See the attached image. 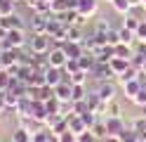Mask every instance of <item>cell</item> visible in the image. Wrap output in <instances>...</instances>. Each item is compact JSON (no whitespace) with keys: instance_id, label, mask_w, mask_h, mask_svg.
I'll return each instance as SVG.
<instances>
[{"instance_id":"obj_5","label":"cell","mask_w":146,"mask_h":142,"mask_svg":"<svg viewBox=\"0 0 146 142\" xmlns=\"http://www.w3.org/2000/svg\"><path fill=\"white\" fill-rule=\"evenodd\" d=\"M90 76H94L97 81H113L115 78V73L111 71V66H108V62H97L94 64V69Z\"/></svg>"},{"instance_id":"obj_13","label":"cell","mask_w":146,"mask_h":142,"mask_svg":"<svg viewBox=\"0 0 146 142\" xmlns=\"http://www.w3.org/2000/svg\"><path fill=\"white\" fill-rule=\"evenodd\" d=\"M66 121H68V130H71V133H76V135H80V133L90 130V128L85 126V123H83V118L78 116V114H71V116H68Z\"/></svg>"},{"instance_id":"obj_4","label":"cell","mask_w":146,"mask_h":142,"mask_svg":"<svg viewBox=\"0 0 146 142\" xmlns=\"http://www.w3.org/2000/svg\"><path fill=\"white\" fill-rule=\"evenodd\" d=\"M66 62H68V57H66V52H64L61 45H54L52 50L47 52V64L54 66V69H64V66H66Z\"/></svg>"},{"instance_id":"obj_31","label":"cell","mask_w":146,"mask_h":142,"mask_svg":"<svg viewBox=\"0 0 146 142\" xmlns=\"http://www.w3.org/2000/svg\"><path fill=\"white\" fill-rule=\"evenodd\" d=\"M14 0H3L0 3V17H10V14H14Z\"/></svg>"},{"instance_id":"obj_3","label":"cell","mask_w":146,"mask_h":142,"mask_svg":"<svg viewBox=\"0 0 146 142\" xmlns=\"http://www.w3.org/2000/svg\"><path fill=\"white\" fill-rule=\"evenodd\" d=\"M94 92H97L104 102H111V100L118 97V88H115V83H113V81H97Z\"/></svg>"},{"instance_id":"obj_44","label":"cell","mask_w":146,"mask_h":142,"mask_svg":"<svg viewBox=\"0 0 146 142\" xmlns=\"http://www.w3.org/2000/svg\"><path fill=\"white\" fill-rule=\"evenodd\" d=\"M104 142H120V137H118V135H108Z\"/></svg>"},{"instance_id":"obj_1","label":"cell","mask_w":146,"mask_h":142,"mask_svg":"<svg viewBox=\"0 0 146 142\" xmlns=\"http://www.w3.org/2000/svg\"><path fill=\"white\" fill-rule=\"evenodd\" d=\"M50 43H52V38L47 33H31V52L33 55H47L52 50Z\"/></svg>"},{"instance_id":"obj_54","label":"cell","mask_w":146,"mask_h":142,"mask_svg":"<svg viewBox=\"0 0 146 142\" xmlns=\"http://www.w3.org/2000/svg\"><path fill=\"white\" fill-rule=\"evenodd\" d=\"M144 19H146V12H144Z\"/></svg>"},{"instance_id":"obj_22","label":"cell","mask_w":146,"mask_h":142,"mask_svg":"<svg viewBox=\"0 0 146 142\" xmlns=\"http://www.w3.org/2000/svg\"><path fill=\"white\" fill-rule=\"evenodd\" d=\"M87 78H90V73H87V71H83V69H78L76 73L66 76V81H71V85H85V83H87Z\"/></svg>"},{"instance_id":"obj_35","label":"cell","mask_w":146,"mask_h":142,"mask_svg":"<svg viewBox=\"0 0 146 142\" xmlns=\"http://www.w3.org/2000/svg\"><path fill=\"white\" fill-rule=\"evenodd\" d=\"M132 102L137 104V107H144V109H146V85L139 88V92H137V97H134Z\"/></svg>"},{"instance_id":"obj_24","label":"cell","mask_w":146,"mask_h":142,"mask_svg":"<svg viewBox=\"0 0 146 142\" xmlns=\"http://www.w3.org/2000/svg\"><path fill=\"white\" fill-rule=\"evenodd\" d=\"M115 57L132 59V57H134V47H132V45H123V43H118V45H115Z\"/></svg>"},{"instance_id":"obj_50","label":"cell","mask_w":146,"mask_h":142,"mask_svg":"<svg viewBox=\"0 0 146 142\" xmlns=\"http://www.w3.org/2000/svg\"><path fill=\"white\" fill-rule=\"evenodd\" d=\"M141 5H146V0H141Z\"/></svg>"},{"instance_id":"obj_8","label":"cell","mask_w":146,"mask_h":142,"mask_svg":"<svg viewBox=\"0 0 146 142\" xmlns=\"http://www.w3.org/2000/svg\"><path fill=\"white\" fill-rule=\"evenodd\" d=\"M61 47H64V52H66V57H68V59H76V62H78L80 57L85 55V47H83V43H71V40H66Z\"/></svg>"},{"instance_id":"obj_34","label":"cell","mask_w":146,"mask_h":142,"mask_svg":"<svg viewBox=\"0 0 146 142\" xmlns=\"http://www.w3.org/2000/svg\"><path fill=\"white\" fill-rule=\"evenodd\" d=\"M80 118H83V123H85L87 128H92L94 123H97V118H99V116H97L94 111H85V114H80Z\"/></svg>"},{"instance_id":"obj_49","label":"cell","mask_w":146,"mask_h":142,"mask_svg":"<svg viewBox=\"0 0 146 142\" xmlns=\"http://www.w3.org/2000/svg\"><path fill=\"white\" fill-rule=\"evenodd\" d=\"M14 3H26V0H14Z\"/></svg>"},{"instance_id":"obj_25","label":"cell","mask_w":146,"mask_h":142,"mask_svg":"<svg viewBox=\"0 0 146 142\" xmlns=\"http://www.w3.org/2000/svg\"><path fill=\"white\" fill-rule=\"evenodd\" d=\"M120 114H123V104L118 102V97L106 102V116H120Z\"/></svg>"},{"instance_id":"obj_30","label":"cell","mask_w":146,"mask_h":142,"mask_svg":"<svg viewBox=\"0 0 146 142\" xmlns=\"http://www.w3.org/2000/svg\"><path fill=\"white\" fill-rule=\"evenodd\" d=\"M118 137H120V142H137V140H139V133H137L134 128H130V126H127V128H125Z\"/></svg>"},{"instance_id":"obj_42","label":"cell","mask_w":146,"mask_h":142,"mask_svg":"<svg viewBox=\"0 0 146 142\" xmlns=\"http://www.w3.org/2000/svg\"><path fill=\"white\" fill-rule=\"evenodd\" d=\"M7 111V104H5V92H0V116H5Z\"/></svg>"},{"instance_id":"obj_41","label":"cell","mask_w":146,"mask_h":142,"mask_svg":"<svg viewBox=\"0 0 146 142\" xmlns=\"http://www.w3.org/2000/svg\"><path fill=\"white\" fill-rule=\"evenodd\" d=\"M137 40H146V19H141L139 28H137Z\"/></svg>"},{"instance_id":"obj_36","label":"cell","mask_w":146,"mask_h":142,"mask_svg":"<svg viewBox=\"0 0 146 142\" xmlns=\"http://www.w3.org/2000/svg\"><path fill=\"white\" fill-rule=\"evenodd\" d=\"M85 111H92V109L87 107V100H80V102H73V114H78V116H80V114H85Z\"/></svg>"},{"instance_id":"obj_11","label":"cell","mask_w":146,"mask_h":142,"mask_svg":"<svg viewBox=\"0 0 146 142\" xmlns=\"http://www.w3.org/2000/svg\"><path fill=\"white\" fill-rule=\"evenodd\" d=\"M71 90H73L71 81H61L57 88H54V97H57L59 102H71Z\"/></svg>"},{"instance_id":"obj_55","label":"cell","mask_w":146,"mask_h":142,"mask_svg":"<svg viewBox=\"0 0 146 142\" xmlns=\"http://www.w3.org/2000/svg\"><path fill=\"white\" fill-rule=\"evenodd\" d=\"M0 3H3V0H0Z\"/></svg>"},{"instance_id":"obj_27","label":"cell","mask_w":146,"mask_h":142,"mask_svg":"<svg viewBox=\"0 0 146 142\" xmlns=\"http://www.w3.org/2000/svg\"><path fill=\"white\" fill-rule=\"evenodd\" d=\"M87 97V85H73L71 90V102H80Z\"/></svg>"},{"instance_id":"obj_16","label":"cell","mask_w":146,"mask_h":142,"mask_svg":"<svg viewBox=\"0 0 146 142\" xmlns=\"http://www.w3.org/2000/svg\"><path fill=\"white\" fill-rule=\"evenodd\" d=\"M0 24H3L7 31L12 28H24V22L19 19V14H10V17H0Z\"/></svg>"},{"instance_id":"obj_56","label":"cell","mask_w":146,"mask_h":142,"mask_svg":"<svg viewBox=\"0 0 146 142\" xmlns=\"http://www.w3.org/2000/svg\"><path fill=\"white\" fill-rule=\"evenodd\" d=\"M144 85H146V83H144Z\"/></svg>"},{"instance_id":"obj_40","label":"cell","mask_w":146,"mask_h":142,"mask_svg":"<svg viewBox=\"0 0 146 142\" xmlns=\"http://www.w3.org/2000/svg\"><path fill=\"white\" fill-rule=\"evenodd\" d=\"M78 142H99V140L94 137L92 130H85V133H80V135H78Z\"/></svg>"},{"instance_id":"obj_28","label":"cell","mask_w":146,"mask_h":142,"mask_svg":"<svg viewBox=\"0 0 146 142\" xmlns=\"http://www.w3.org/2000/svg\"><path fill=\"white\" fill-rule=\"evenodd\" d=\"M139 24H141V19L134 17V14H125V19H123V26L130 28V31H134V33H137V28H139Z\"/></svg>"},{"instance_id":"obj_29","label":"cell","mask_w":146,"mask_h":142,"mask_svg":"<svg viewBox=\"0 0 146 142\" xmlns=\"http://www.w3.org/2000/svg\"><path fill=\"white\" fill-rule=\"evenodd\" d=\"M99 45H102V43L97 40V36H94V33H90V36H85V38H83V47H85L87 52H94Z\"/></svg>"},{"instance_id":"obj_15","label":"cell","mask_w":146,"mask_h":142,"mask_svg":"<svg viewBox=\"0 0 146 142\" xmlns=\"http://www.w3.org/2000/svg\"><path fill=\"white\" fill-rule=\"evenodd\" d=\"M94 64H97V57H94L92 52H87V50H85V55H83V57L78 59V66H80L83 71H87V73H92Z\"/></svg>"},{"instance_id":"obj_53","label":"cell","mask_w":146,"mask_h":142,"mask_svg":"<svg viewBox=\"0 0 146 142\" xmlns=\"http://www.w3.org/2000/svg\"><path fill=\"white\" fill-rule=\"evenodd\" d=\"M144 118H146V111H144Z\"/></svg>"},{"instance_id":"obj_51","label":"cell","mask_w":146,"mask_h":142,"mask_svg":"<svg viewBox=\"0 0 146 142\" xmlns=\"http://www.w3.org/2000/svg\"><path fill=\"white\" fill-rule=\"evenodd\" d=\"M106 3H113V0H106Z\"/></svg>"},{"instance_id":"obj_17","label":"cell","mask_w":146,"mask_h":142,"mask_svg":"<svg viewBox=\"0 0 146 142\" xmlns=\"http://www.w3.org/2000/svg\"><path fill=\"white\" fill-rule=\"evenodd\" d=\"M33 140V133L29 130V128H14L12 130V142H31Z\"/></svg>"},{"instance_id":"obj_23","label":"cell","mask_w":146,"mask_h":142,"mask_svg":"<svg viewBox=\"0 0 146 142\" xmlns=\"http://www.w3.org/2000/svg\"><path fill=\"white\" fill-rule=\"evenodd\" d=\"M111 5H113L115 12H118V14H123V17L132 12V3H130V0H113Z\"/></svg>"},{"instance_id":"obj_46","label":"cell","mask_w":146,"mask_h":142,"mask_svg":"<svg viewBox=\"0 0 146 142\" xmlns=\"http://www.w3.org/2000/svg\"><path fill=\"white\" fill-rule=\"evenodd\" d=\"M5 52V45H3V40H0V55H3Z\"/></svg>"},{"instance_id":"obj_20","label":"cell","mask_w":146,"mask_h":142,"mask_svg":"<svg viewBox=\"0 0 146 142\" xmlns=\"http://www.w3.org/2000/svg\"><path fill=\"white\" fill-rule=\"evenodd\" d=\"M90 130L94 133V137H97V140H106V137H108V130H106V121H104L102 116L97 118V123H94V126L90 128Z\"/></svg>"},{"instance_id":"obj_14","label":"cell","mask_w":146,"mask_h":142,"mask_svg":"<svg viewBox=\"0 0 146 142\" xmlns=\"http://www.w3.org/2000/svg\"><path fill=\"white\" fill-rule=\"evenodd\" d=\"M108 66H111V71H113L115 76H120V73H125L127 69H130V59H123V57H113V59L108 62Z\"/></svg>"},{"instance_id":"obj_48","label":"cell","mask_w":146,"mask_h":142,"mask_svg":"<svg viewBox=\"0 0 146 142\" xmlns=\"http://www.w3.org/2000/svg\"><path fill=\"white\" fill-rule=\"evenodd\" d=\"M141 71H144V73H146V62H144V69H141Z\"/></svg>"},{"instance_id":"obj_6","label":"cell","mask_w":146,"mask_h":142,"mask_svg":"<svg viewBox=\"0 0 146 142\" xmlns=\"http://www.w3.org/2000/svg\"><path fill=\"white\" fill-rule=\"evenodd\" d=\"M104 121H106V130H108V135H120V133L127 128L123 116H104Z\"/></svg>"},{"instance_id":"obj_9","label":"cell","mask_w":146,"mask_h":142,"mask_svg":"<svg viewBox=\"0 0 146 142\" xmlns=\"http://www.w3.org/2000/svg\"><path fill=\"white\" fill-rule=\"evenodd\" d=\"M45 81H47L50 88H57L61 81H66V73H64V69H54V66H50V69L45 71Z\"/></svg>"},{"instance_id":"obj_32","label":"cell","mask_w":146,"mask_h":142,"mask_svg":"<svg viewBox=\"0 0 146 142\" xmlns=\"http://www.w3.org/2000/svg\"><path fill=\"white\" fill-rule=\"evenodd\" d=\"M130 128H134L139 135H146V118H144V116H137V118L130 123Z\"/></svg>"},{"instance_id":"obj_21","label":"cell","mask_w":146,"mask_h":142,"mask_svg":"<svg viewBox=\"0 0 146 142\" xmlns=\"http://www.w3.org/2000/svg\"><path fill=\"white\" fill-rule=\"evenodd\" d=\"M83 26H66V40L71 43H83Z\"/></svg>"},{"instance_id":"obj_38","label":"cell","mask_w":146,"mask_h":142,"mask_svg":"<svg viewBox=\"0 0 146 142\" xmlns=\"http://www.w3.org/2000/svg\"><path fill=\"white\" fill-rule=\"evenodd\" d=\"M134 55H139L141 59L146 62V40H137L134 43Z\"/></svg>"},{"instance_id":"obj_2","label":"cell","mask_w":146,"mask_h":142,"mask_svg":"<svg viewBox=\"0 0 146 142\" xmlns=\"http://www.w3.org/2000/svg\"><path fill=\"white\" fill-rule=\"evenodd\" d=\"M5 47H12V50H21L26 45V36H24V28H12V31H7L5 40H3Z\"/></svg>"},{"instance_id":"obj_18","label":"cell","mask_w":146,"mask_h":142,"mask_svg":"<svg viewBox=\"0 0 146 142\" xmlns=\"http://www.w3.org/2000/svg\"><path fill=\"white\" fill-rule=\"evenodd\" d=\"M141 85H144L141 81H130V83H125V85H123V92H125V97L132 102V100L137 97V92H139V88H141Z\"/></svg>"},{"instance_id":"obj_12","label":"cell","mask_w":146,"mask_h":142,"mask_svg":"<svg viewBox=\"0 0 146 142\" xmlns=\"http://www.w3.org/2000/svg\"><path fill=\"white\" fill-rule=\"evenodd\" d=\"M92 55L97 57V62H111L113 57H115V47L113 45H99Z\"/></svg>"},{"instance_id":"obj_26","label":"cell","mask_w":146,"mask_h":142,"mask_svg":"<svg viewBox=\"0 0 146 142\" xmlns=\"http://www.w3.org/2000/svg\"><path fill=\"white\" fill-rule=\"evenodd\" d=\"M66 9H68V0H52V3H50V12L57 14V17L64 14Z\"/></svg>"},{"instance_id":"obj_37","label":"cell","mask_w":146,"mask_h":142,"mask_svg":"<svg viewBox=\"0 0 146 142\" xmlns=\"http://www.w3.org/2000/svg\"><path fill=\"white\" fill-rule=\"evenodd\" d=\"M47 135H50V128H45V130H33V140H31V142H47Z\"/></svg>"},{"instance_id":"obj_39","label":"cell","mask_w":146,"mask_h":142,"mask_svg":"<svg viewBox=\"0 0 146 142\" xmlns=\"http://www.w3.org/2000/svg\"><path fill=\"white\" fill-rule=\"evenodd\" d=\"M59 142H78V135H76V133H71V130H64L61 135H59Z\"/></svg>"},{"instance_id":"obj_52","label":"cell","mask_w":146,"mask_h":142,"mask_svg":"<svg viewBox=\"0 0 146 142\" xmlns=\"http://www.w3.org/2000/svg\"><path fill=\"white\" fill-rule=\"evenodd\" d=\"M144 12H146V5H144Z\"/></svg>"},{"instance_id":"obj_43","label":"cell","mask_w":146,"mask_h":142,"mask_svg":"<svg viewBox=\"0 0 146 142\" xmlns=\"http://www.w3.org/2000/svg\"><path fill=\"white\" fill-rule=\"evenodd\" d=\"M47 142H59V135H57V133H52V130H50V135H47Z\"/></svg>"},{"instance_id":"obj_19","label":"cell","mask_w":146,"mask_h":142,"mask_svg":"<svg viewBox=\"0 0 146 142\" xmlns=\"http://www.w3.org/2000/svg\"><path fill=\"white\" fill-rule=\"evenodd\" d=\"M118 38H120V43H123V45H132V47H134L137 33L130 31V28H125V26H120V28H118Z\"/></svg>"},{"instance_id":"obj_33","label":"cell","mask_w":146,"mask_h":142,"mask_svg":"<svg viewBox=\"0 0 146 142\" xmlns=\"http://www.w3.org/2000/svg\"><path fill=\"white\" fill-rule=\"evenodd\" d=\"M10 83H12L10 71H7V69H3V71H0V92H5L7 88H10Z\"/></svg>"},{"instance_id":"obj_47","label":"cell","mask_w":146,"mask_h":142,"mask_svg":"<svg viewBox=\"0 0 146 142\" xmlns=\"http://www.w3.org/2000/svg\"><path fill=\"white\" fill-rule=\"evenodd\" d=\"M3 69H5V64H3V59H0V71H3Z\"/></svg>"},{"instance_id":"obj_10","label":"cell","mask_w":146,"mask_h":142,"mask_svg":"<svg viewBox=\"0 0 146 142\" xmlns=\"http://www.w3.org/2000/svg\"><path fill=\"white\" fill-rule=\"evenodd\" d=\"M50 14H33L31 17V33H47Z\"/></svg>"},{"instance_id":"obj_45","label":"cell","mask_w":146,"mask_h":142,"mask_svg":"<svg viewBox=\"0 0 146 142\" xmlns=\"http://www.w3.org/2000/svg\"><path fill=\"white\" fill-rule=\"evenodd\" d=\"M5 36H7V28H5L3 24H0V40H5Z\"/></svg>"},{"instance_id":"obj_57","label":"cell","mask_w":146,"mask_h":142,"mask_svg":"<svg viewBox=\"0 0 146 142\" xmlns=\"http://www.w3.org/2000/svg\"><path fill=\"white\" fill-rule=\"evenodd\" d=\"M10 142H12V140H10Z\"/></svg>"},{"instance_id":"obj_7","label":"cell","mask_w":146,"mask_h":142,"mask_svg":"<svg viewBox=\"0 0 146 142\" xmlns=\"http://www.w3.org/2000/svg\"><path fill=\"white\" fill-rule=\"evenodd\" d=\"M99 9V0H78V14H83L85 19L94 17Z\"/></svg>"}]
</instances>
